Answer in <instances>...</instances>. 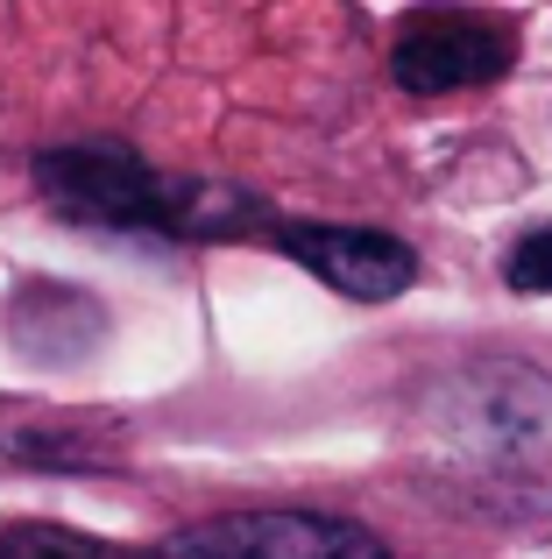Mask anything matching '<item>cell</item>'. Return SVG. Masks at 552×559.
<instances>
[{
    "label": "cell",
    "mask_w": 552,
    "mask_h": 559,
    "mask_svg": "<svg viewBox=\"0 0 552 559\" xmlns=\"http://www.w3.org/2000/svg\"><path fill=\"white\" fill-rule=\"evenodd\" d=\"M128 559H389V546L347 518H319V510H235V518L192 524L156 552Z\"/></svg>",
    "instance_id": "4"
},
{
    "label": "cell",
    "mask_w": 552,
    "mask_h": 559,
    "mask_svg": "<svg viewBox=\"0 0 552 559\" xmlns=\"http://www.w3.org/2000/svg\"><path fill=\"white\" fill-rule=\"evenodd\" d=\"M0 559H128V552H107L99 538L57 532V524H22V532L0 538Z\"/></svg>",
    "instance_id": "6"
},
{
    "label": "cell",
    "mask_w": 552,
    "mask_h": 559,
    "mask_svg": "<svg viewBox=\"0 0 552 559\" xmlns=\"http://www.w3.org/2000/svg\"><path fill=\"white\" fill-rule=\"evenodd\" d=\"M432 453L496 510L552 503V382L525 361H482V369L440 382V439Z\"/></svg>",
    "instance_id": "1"
},
{
    "label": "cell",
    "mask_w": 552,
    "mask_h": 559,
    "mask_svg": "<svg viewBox=\"0 0 552 559\" xmlns=\"http://www.w3.org/2000/svg\"><path fill=\"white\" fill-rule=\"evenodd\" d=\"M36 185L79 227H156V234H241L263 205L227 185H178L128 150H50Z\"/></svg>",
    "instance_id": "2"
},
{
    "label": "cell",
    "mask_w": 552,
    "mask_h": 559,
    "mask_svg": "<svg viewBox=\"0 0 552 559\" xmlns=\"http://www.w3.org/2000/svg\"><path fill=\"white\" fill-rule=\"evenodd\" d=\"M284 255L304 262L326 290L340 298H361V305H383V298H404L418 276V255L383 227H333V219H298L284 227Z\"/></svg>",
    "instance_id": "5"
},
{
    "label": "cell",
    "mask_w": 552,
    "mask_h": 559,
    "mask_svg": "<svg viewBox=\"0 0 552 559\" xmlns=\"http://www.w3.org/2000/svg\"><path fill=\"white\" fill-rule=\"evenodd\" d=\"M503 276H511V290H525V298H552V227H531L525 241L511 248Z\"/></svg>",
    "instance_id": "7"
},
{
    "label": "cell",
    "mask_w": 552,
    "mask_h": 559,
    "mask_svg": "<svg viewBox=\"0 0 552 559\" xmlns=\"http://www.w3.org/2000/svg\"><path fill=\"white\" fill-rule=\"evenodd\" d=\"M517 64V28L482 8H418L389 43V79L404 93H468Z\"/></svg>",
    "instance_id": "3"
}]
</instances>
